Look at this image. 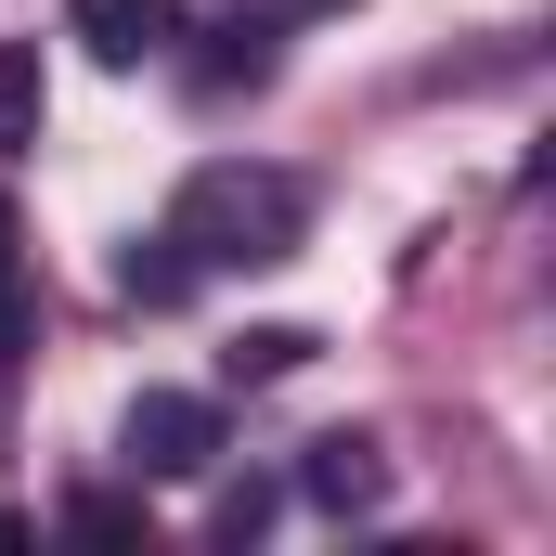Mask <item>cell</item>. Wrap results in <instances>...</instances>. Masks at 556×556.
<instances>
[{
	"instance_id": "3",
	"label": "cell",
	"mask_w": 556,
	"mask_h": 556,
	"mask_svg": "<svg viewBox=\"0 0 556 556\" xmlns=\"http://www.w3.org/2000/svg\"><path fill=\"white\" fill-rule=\"evenodd\" d=\"M65 26H78V52L91 65H168L181 52V0H65Z\"/></svg>"
},
{
	"instance_id": "4",
	"label": "cell",
	"mask_w": 556,
	"mask_h": 556,
	"mask_svg": "<svg viewBox=\"0 0 556 556\" xmlns=\"http://www.w3.org/2000/svg\"><path fill=\"white\" fill-rule=\"evenodd\" d=\"M298 492H311L324 518H376V505H389V453H376L363 427H324L311 466H298Z\"/></svg>"
},
{
	"instance_id": "5",
	"label": "cell",
	"mask_w": 556,
	"mask_h": 556,
	"mask_svg": "<svg viewBox=\"0 0 556 556\" xmlns=\"http://www.w3.org/2000/svg\"><path fill=\"white\" fill-rule=\"evenodd\" d=\"M273 13H260V0H247V13H233V26H207V52H194V91H207V104H220V91H273Z\"/></svg>"
},
{
	"instance_id": "1",
	"label": "cell",
	"mask_w": 556,
	"mask_h": 556,
	"mask_svg": "<svg viewBox=\"0 0 556 556\" xmlns=\"http://www.w3.org/2000/svg\"><path fill=\"white\" fill-rule=\"evenodd\" d=\"M311 233V181L298 168H260V155H207L181 194H168V247L194 273H260V260H298Z\"/></svg>"
},
{
	"instance_id": "6",
	"label": "cell",
	"mask_w": 556,
	"mask_h": 556,
	"mask_svg": "<svg viewBox=\"0 0 556 556\" xmlns=\"http://www.w3.org/2000/svg\"><path fill=\"white\" fill-rule=\"evenodd\" d=\"M311 350H324V337H311V324H247V337H233V350H220V376H233V389H285V376H298V363H311Z\"/></svg>"
},
{
	"instance_id": "11",
	"label": "cell",
	"mask_w": 556,
	"mask_h": 556,
	"mask_svg": "<svg viewBox=\"0 0 556 556\" xmlns=\"http://www.w3.org/2000/svg\"><path fill=\"white\" fill-rule=\"evenodd\" d=\"M13 337H26V298H13V207H0V363H13Z\"/></svg>"
},
{
	"instance_id": "2",
	"label": "cell",
	"mask_w": 556,
	"mask_h": 556,
	"mask_svg": "<svg viewBox=\"0 0 556 556\" xmlns=\"http://www.w3.org/2000/svg\"><path fill=\"white\" fill-rule=\"evenodd\" d=\"M117 466H130V479H207V466H220V402L142 389L130 415H117Z\"/></svg>"
},
{
	"instance_id": "8",
	"label": "cell",
	"mask_w": 556,
	"mask_h": 556,
	"mask_svg": "<svg viewBox=\"0 0 556 556\" xmlns=\"http://www.w3.org/2000/svg\"><path fill=\"white\" fill-rule=\"evenodd\" d=\"M39 117H52V91H39V52L13 39V52H0V142L26 155V142H39Z\"/></svg>"
},
{
	"instance_id": "9",
	"label": "cell",
	"mask_w": 556,
	"mask_h": 556,
	"mask_svg": "<svg viewBox=\"0 0 556 556\" xmlns=\"http://www.w3.org/2000/svg\"><path fill=\"white\" fill-rule=\"evenodd\" d=\"M65 531H91V544H142V492H65Z\"/></svg>"
},
{
	"instance_id": "7",
	"label": "cell",
	"mask_w": 556,
	"mask_h": 556,
	"mask_svg": "<svg viewBox=\"0 0 556 556\" xmlns=\"http://www.w3.org/2000/svg\"><path fill=\"white\" fill-rule=\"evenodd\" d=\"M117 298H142V311H181V298H194V260H181L168 233H142L130 260H117Z\"/></svg>"
},
{
	"instance_id": "12",
	"label": "cell",
	"mask_w": 556,
	"mask_h": 556,
	"mask_svg": "<svg viewBox=\"0 0 556 556\" xmlns=\"http://www.w3.org/2000/svg\"><path fill=\"white\" fill-rule=\"evenodd\" d=\"M260 13H273V26H285V13H337V0H260Z\"/></svg>"
},
{
	"instance_id": "10",
	"label": "cell",
	"mask_w": 556,
	"mask_h": 556,
	"mask_svg": "<svg viewBox=\"0 0 556 556\" xmlns=\"http://www.w3.org/2000/svg\"><path fill=\"white\" fill-rule=\"evenodd\" d=\"M207 531H220V544H260V531H273V479H220Z\"/></svg>"
}]
</instances>
